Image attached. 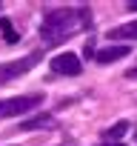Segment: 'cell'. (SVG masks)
Instances as JSON below:
<instances>
[{"instance_id": "obj_1", "label": "cell", "mask_w": 137, "mask_h": 146, "mask_svg": "<svg viewBox=\"0 0 137 146\" xmlns=\"http://www.w3.org/2000/svg\"><path fill=\"white\" fill-rule=\"evenodd\" d=\"M89 23H92V12H89L86 6L54 9V12H49V15L43 17V23H40V37H43V43L54 46V43H60V40H66V37H72V35L89 29Z\"/></svg>"}, {"instance_id": "obj_2", "label": "cell", "mask_w": 137, "mask_h": 146, "mask_svg": "<svg viewBox=\"0 0 137 146\" xmlns=\"http://www.w3.org/2000/svg\"><path fill=\"white\" fill-rule=\"evenodd\" d=\"M40 60H43V52H32V54H26V57L0 63V83H6V80H12V78H20V75H26V72H32Z\"/></svg>"}, {"instance_id": "obj_3", "label": "cell", "mask_w": 137, "mask_h": 146, "mask_svg": "<svg viewBox=\"0 0 137 146\" xmlns=\"http://www.w3.org/2000/svg\"><path fill=\"white\" fill-rule=\"evenodd\" d=\"M43 103L40 95H26V98H12L6 103H0V117H14V115H23V112H32Z\"/></svg>"}, {"instance_id": "obj_4", "label": "cell", "mask_w": 137, "mask_h": 146, "mask_svg": "<svg viewBox=\"0 0 137 146\" xmlns=\"http://www.w3.org/2000/svg\"><path fill=\"white\" fill-rule=\"evenodd\" d=\"M51 72H54V75L74 78V75L83 72V63H80V57H77L74 52H63V54H57V57L51 60Z\"/></svg>"}, {"instance_id": "obj_5", "label": "cell", "mask_w": 137, "mask_h": 146, "mask_svg": "<svg viewBox=\"0 0 137 146\" xmlns=\"http://www.w3.org/2000/svg\"><path fill=\"white\" fill-rule=\"evenodd\" d=\"M128 52H131V49H128L126 43H109V46H103L94 57H97L100 63H117V60H123Z\"/></svg>"}, {"instance_id": "obj_6", "label": "cell", "mask_w": 137, "mask_h": 146, "mask_svg": "<svg viewBox=\"0 0 137 146\" xmlns=\"http://www.w3.org/2000/svg\"><path fill=\"white\" fill-rule=\"evenodd\" d=\"M51 126H54V117H51V115H34L32 120H20L17 129L32 132V129H51Z\"/></svg>"}, {"instance_id": "obj_7", "label": "cell", "mask_w": 137, "mask_h": 146, "mask_svg": "<svg viewBox=\"0 0 137 146\" xmlns=\"http://www.w3.org/2000/svg\"><path fill=\"white\" fill-rule=\"evenodd\" d=\"M109 40H137V20L111 29V32H109Z\"/></svg>"}, {"instance_id": "obj_8", "label": "cell", "mask_w": 137, "mask_h": 146, "mask_svg": "<svg viewBox=\"0 0 137 146\" xmlns=\"http://www.w3.org/2000/svg\"><path fill=\"white\" fill-rule=\"evenodd\" d=\"M128 129H131V123H128V120H117L114 126H109V129L103 132V137H106V140H111V143H117V140H120Z\"/></svg>"}, {"instance_id": "obj_9", "label": "cell", "mask_w": 137, "mask_h": 146, "mask_svg": "<svg viewBox=\"0 0 137 146\" xmlns=\"http://www.w3.org/2000/svg\"><path fill=\"white\" fill-rule=\"evenodd\" d=\"M0 32H3V40H6V43H17V40H20V35L14 32L12 20H6V17L0 20Z\"/></svg>"}, {"instance_id": "obj_10", "label": "cell", "mask_w": 137, "mask_h": 146, "mask_svg": "<svg viewBox=\"0 0 137 146\" xmlns=\"http://www.w3.org/2000/svg\"><path fill=\"white\" fill-rule=\"evenodd\" d=\"M128 12H137V0H128V6H126Z\"/></svg>"}, {"instance_id": "obj_11", "label": "cell", "mask_w": 137, "mask_h": 146, "mask_svg": "<svg viewBox=\"0 0 137 146\" xmlns=\"http://www.w3.org/2000/svg\"><path fill=\"white\" fill-rule=\"evenodd\" d=\"M100 146H126V143H100Z\"/></svg>"}, {"instance_id": "obj_12", "label": "cell", "mask_w": 137, "mask_h": 146, "mask_svg": "<svg viewBox=\"0 0 137 146\" xmlns=\"http://www.w3.org/2000/svg\"><path fill=\"white\" fill-rule=\"evenodd\" d=\"M134 140H137V129H134Z\"/></svg>"}]
</instances>
